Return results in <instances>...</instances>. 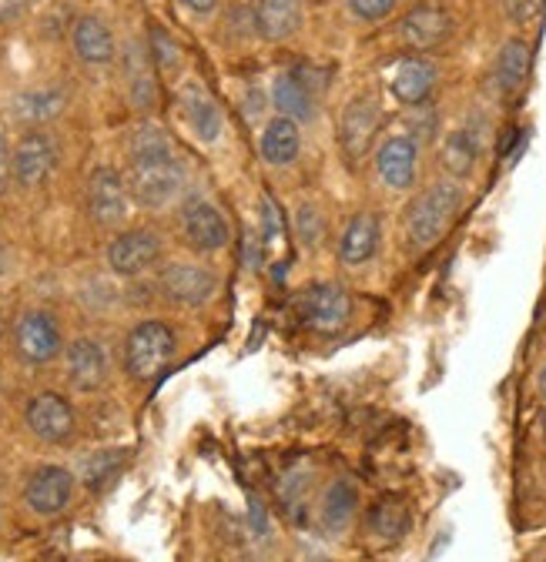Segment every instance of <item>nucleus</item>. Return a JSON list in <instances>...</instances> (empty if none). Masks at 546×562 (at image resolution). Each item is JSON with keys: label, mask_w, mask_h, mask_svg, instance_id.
Segmentation results:
<instances>
[{"label": "nucleus", "mask_w": 546, "mask_h": 562, "mask_svg": "<svg viewBox=\"0 0 546 562\" xmlns=\"http://www.w3.org/2000/svg\"><path fill=\"white\" fill-rule=\"evenodd\" d=\"M459 207H463V188L456 181H439V184L426 188L405 211L409 245L416 251H426L436 241H443L459 215Z\"/></svg>", "instance_id": "nucleus-1"}, {"label": "nucleus", "mask_w": 546, "mask_h": 562, "mask_svg": "<svg viewBox=\"0 0 546 562\" xmlns=\"http://www.w3.org/2000/svg\"><path fill=\"white\" fill-rule=\"evenodd\" d=\"M175 356V331L165 322H142L124 338V369L134 382L158 379Z\"/></svg>", "instance_id": "nucleus-2"}, {"label": "nucleus", "mask_w": 546, "mask_h": 562, "mask_svg": "<svg viewBox=\"0 0 546 562\" xmlns=\"http://www.w3.org/2000/svg\"><path fill=\"white\" fill-rule=\"evenodd\" d=\"M124 184L131 201H138L142 207H165L168 201L178 198L185 184V168L178 165L175 151L155 158H131Z\"/></svg>", "instance_id": "nucleus-3"}, {"label": "nucleus", "mask_w": 546, "mask_h": 562, "mask_svg": "<svg viewBox=\"0 0 546 562\" xmlns=\"http://www.w3.org/2000/svg\"><path fill=\"white\" fill-rule=\"evenodd\" d=\"M296 312L305 328L319 335H335L353 318V299L343 285H335V281H315V285L296 295Z\"/></svg>", "instance_id": "nucleus-4"}, {"label": "nucleus", "mask_w": 546, "mask_h": 562, "mask_svg": "<svg viewBox=\"0 0 546 562\" xmlns=\"http://www.w3.org/2000/svg\"><path fill=\"white\" fill-rule=\"evenodd\" d=\"M14 348L21 362L47 366L60 356V325L44 308H27L14 325Z\"/></svg>", "instance_id": "nucleus-5"}, {"label": "nucleus", "mask_w": 546, "mask_h": 562, "mask_svg": "<svg viewBox=\"0 0 546 562\" xmlns=\"http://www.w3.org/2000/svg\"><path fill=\"white\" fill-rule=\"evenodd\" d=\"M24 422H27V429L47 446H60L75 436V408L57 392L34 395L24 408Z\"/></svg>", "instance_id": "nucleus-6"}, {"label": "nucleus", "mask_w": 546, "mask_h": 562, "mask_svg": "<svg viewBox=\"0 0 546 562\" xmlns=\"http://www.w3.org/2000/svg\"><path fill=\"white\" fill-rule=\"evenodd\" d=\"M158 285L171 305L198 308L204 302H212V295L219 292V274L201 265H168L158 278Z\"/></svg>", "instance_id": "nucleus-7"}, {"label": "nucleus", "mask_w": 546, "mask_h": 562, "mask_svg": "<svg viewBox=\"0 0 546 562\" xmlns=\"http://www.w3.org/2000/svg\"><path fill=\"white\" fill-rule=\"evenodd\" d=\"M75 499V475L64 465H41L24 485V503L37 516H57Z\"/></svg>", "instance_id": "nucleus-8"}, {"label": "nucleus", "mask_w": 546, "mask_h": 562, "mask_svg": "<svg viewBox=\"0 0 546 562\" xmlns=\"http://www.w3.org/2000/svg\"><path fill=\"white\" fill-rule=\"evenodd\" d=\"M379 124H382V111L372 98H356L353 104H346L343 121H338V148H343V155L353 165H359L372 151Z\"/></svg>", "instance_id": "nucleus-9"}, {"label": "nucleus", "mask_w": 546, "mask_h": 562, "mask_svg": "<svg viewBox=\"0 0 546 562\" xmlns=\"http://www.w3.org/2000/svg\"><path fill=\"white\" fill-rule=\"evenodd\" d=\"M127 201H131V194H127V184H124L121 171H114L108 165L91 171V181H88V215H91L94 225H101V228L121 225L124 215H127Z\"/></svg>", "instance_id": "nucleus-10"}, {"label": "nucleus", "mask_w": 546, "mask_h": 562, "mask_svg": "<svg viewBox=\"0 0 546 562\" xmlns=\"http://www.w3.org/2000/svg\"><path fill=\"white\" fill-rule=\"evenodd\" d=\"M54 168H57V140L41 127L27 131L14 148V181L21 188H37L54 175Z\"/></svg>", "instance_id": "nucleus-11"}, {"label": "nucleus", "mask_w": 546, "mask_h": 562, "mask_svg": "<svg viewBox=\"0 0 546 562\" xmlns=\"http://www.w3.org/2000/svg\"><path fill=\"white\" fill-rule=\"evenodd\" d=\"M181 232L188 238V245L194 251H219L229 245V222L222 211L204 201V198H191L181 207Z\"/></svg>", "instance_id": "nucleus-12"}, {"label": "nucleus", "mask_w": 546, "mask_h": 562, "mask_svg": "<svg viewBox=\"0 0 546 562\" xmlns=\"http://www.w3.org/2000/svg\"><path fill=\"white\" fill-rule=\"evenodd\" d=\"M158 258H161V238L152 228L121 232L108 245V265H111V271H118L124 278L148 271Z\"/></svg>", "instance_id": "nucleus-13"}, {"label": "nucleus", "mask_w": 546, "mask_h": 562, "mask_svg": "<svg viewBox=\"0 0 546 562\" xmlns=\"http://www.w3.org/2000/svg\"><path fill=\"white\" fill-rule=\"evenodd\" d=\"M64 369H67V382L78 392H98L108 379V351L94 338H78L67 348Z\"/></svg>", "instance_id": "nucleus-14"}, {"label": "nucleus", "mask_w": 546, "mask_h": 562, "mask_svg": "<svg viewBox=\"0 0 546 562\" xmlns=\"http://www.w3.org/2000/svg\"><path fill=\"white\" fill-rule=\"evenodd\" d=\"M449 31H453L449 14L439 4H416L413 11L402 18V24H399L402 44L413 47V50H433V47H439L449 37Z\"/></svg>", "instance_id": "nucleus-15"}, {"label": "nucleus", "mask_w": 546, "mask_h": 562, "mask_svg": "<svg viewBox=\"0 0 546 562\" xmlns=\"http://www.w3.org/2000/svg\"><path fill=\"white\" fill-rule=\"evenodd\" d=\"M376 168L389 188H395V191L413 188V181H416V140L409 134L389 137L376 155Z\"/></svg>", "instance_id": "nucleus-16"}, {"label": "nucleus", "mask_w": 546, "mask_h": 562, "mask_svg": "<svg viewBox=\"0 0 546 562\" xmlns=\"http://www.w3.org/2000/svg\"><path fill=\"white\" fill-rule=\"evenodd\" d=\"M436 88V64L423 60V57H405L395 64V75H392V94L399 104L409 108H420Z\"/></svg>", "instance_id": "nucleus-17"}, {"label": "nucleus", "mask_w": 546, "mask_h": 562, "mask_svg": "<svg viewBox=\"0 0 546 562\" xmlns=\"http://www.w3.org/2000/svg\"><path fill=\"white\" fill-rule=\"evenodd\" d=\"M305 0H258L255 8V31L265 41H286L302 27Z\"/></svg>", "instance_id": "nucleus-18"}, {"label": "nucleus", "mask_w": 546, "mask_h": 562, "mask_svg": "<svg viewBox=\"0 0 546 562\" xmlns=\"http://www.w3.org/2000/svg\"><path fill=\"white\" fill-rule=\"evenodd\" d=\"M376 251H379V218L372 215V211H359L356 218H349L343 241H338V261L349 265V268H359Z\"/></svg>", "instance_id": "nucleus-19"}, {"label": "nucleus", "mask_w": 546, "mask_h": 562, "mask_svg": "<svg viewBox=\"0 0 546 562\" xmlns=\"http://www.w3.org/2000/svg\"><path fill=\"white\" fill-rule=\"evenodd\" d=\"M178 101H181V111H185L188 124L194 127V134L201 140H215L219 137V131H222V111H219V101L209 94V88H201L198 81H191V85L181 88Z\"/></svg>", "instance_id": "nucleus-20"}, {"label": "nucleus", "mask_w": 546, "mask_h": 562, "mask_svg": "<svg viewBox=\"0 0 546 562\" xmlns=\"http://www.w3.org/2000/svg\"><path fill=\"white\" fill-rule=\"evenodd\" d=\"M71 44H75V54L85 60V64H111L114 60V34L111 27L94 18V14H85L78 18L75 31H71Z\"/></svg>", "instance_id": "nucleus-21"}, {"label": "nucleus", "mask_w": 546, "mask_h": 562, "mask_svg": "<svg viewBox=\"0 0 546 562\" xmlns=\"http://www.w3.org/2000/svg\"><path fill=\"white\" fill-rule=\"evenodd\" d=\"M359 509V488L356 482L349 479H335L328 488H325V496H322V509H319V519L328 532H343L353 516Z\"/></svg>", "instance_id": "nucleus-22"}, {"label": "nucleus", "mask_w": 546, "mask_h": 562, "mask_svg": "<svg viewBox=\"0 0 546 562\" xmlns=\"http://www.w3.org/2000/svg\"><path fill=\"white\" fill-rule=\"evenodd\" d=\"M299 148H302L299 124L289 117L268 121V127L261 131V158L268 165H292L299 158Z\"/></svg>", "instance_id": "nucleus-23"}, {"label": "nucleus", "mask_w": 546, "mask_h": 562, "mask_svg": "<svg viewBox=\"0 0 546 562\" xmlns=\"http://www.w3.org/2000/svg\"><path fill=\"white\" fill-rule=\"evenodd\" d=\"M526 70H530V47L526 41L513 37L500 47V57H497V67H493V78H497V88L500 94H516L526 81Z\"/></svg>", "instance_id": "nucleus-24"}, {"label": "nucleus", "mask_w": 546, "mask_h": 562, "mask_svg": "<svg viewBox=\"0 0 546 562\" xmlns=\"http://www.w3.org/2000/svg\"><path fill=\"white\" fill-rule=\"evenodd\" d=\"M271 104L289 121H309L315 114V94L296 75H282L276 81V88H271Z\"/></svg>", "instance_id": "nucleus-25"}, {"label": "nucleus", "mask_w": 546, "mask_h": 562, "mask_svg": "<svg viewBox=\"0 0 546 562\" xmlns=\"http://www.w3.org/2000/svg\"><path fill=\"white\" fill-rule=\"evenodd\" d=\"M476 158H480V137H476L469 127H459L446 137L443 145V168L453 178H466L476 168Z\"/></svg>", "instance_id": "nucleus-26"}, {"label": "nucleus", "mask_w": 546, "mask_h": 562, "mask_svg": "<svg viewBox=\"0 0 546 562\" xmlns=\"http://www.w3.org/2000/svg\"><path fill=\"white\" fill-rule=\"evenodd\" d=\"M67 104V94L60 88H44V91H24L14 101V114L27 124H44L54 121Z\"/></svg>", "instance_id": "nucleus-27"}, {"label": "nucleus", "mask_w": 546, "mask_h": 562, "mask_svg": "<svg viewBox=\"0 0 546 562\" xmlns=\"http://www.w3.org/2000/svg\"><path fill=\"white\" fill-rule=\"evenodd\" d=\"M124 465V452L121 449H101V452H91L85 462H81V482L91 488V492H101Z\"/></svg>", "instance_id": "nucleus-28"}, {"label": "nucleus", "mask_w": 546, "mask_h": 562, "mask_svg": "<svg viewBox=\"0 0 546 562\" xmlns=\"http://www.w3.org/2000/svg\"><path fill=\"white\" fill-rule=\"evenodd\" d=\"M369 529H372L379 539H386V542L399 539V536L409 529V513H405V506H402L399 499H382V503H376L372 513H369Z\"/></svg>", "instance_id": "nucleus-29"}, {"label": "nucleus", "mask_w": 546, "mask_h": 562, "mask_svg": "<svg viewBox=\"0 0 546 562\" xmlns=\"http://www.w3.org/2000/svg\"><path fill=\"white\" fill-rule=\"evenodd\" d=\"M296 238L302 248H319L322 238H325V215H322V207L315 201H305L299 204L296 211Z\"/></svg>", "instance_id": "nucleus-30"}, {"label": "nucleus", "mask_w": 546, "mask_h": 562, "mask_svg": "<svg viewBox=\"0 0 546 562\" xmlns=\"http://www.w3.org/2000/svg\"><path fill=\"white\" fill-rule=\"evenodd\" d=\"M155 155H171V140L158 124H142L131 134V158H155Z\"/></svg>", "instance_id": "nucleus-31"}, {"label": "nucleus", "mask_w": 546, "mask_h": 562, "mask_svg": "<svg viewBox=\"0 0 546 562\" xmlns=\"http://www.w3.org/2000/svg\"><path fill=\"white\" fill-rule=\"evenodd\" d=\"M152 64L158 70H165V75H175V70H181V50L171 41V34H165L161 27H152Z\"/></svg>", "instance_id": "nucleus-32"}, {"label": "nucleus", "mask_w": 546, "mask_h": 562, "mask_svg": "<svg viewBox=\"0 0 546 562\" xmlns=\"http://www.w3.org/2000/svg\"><path fill=\"white\" fill-rule=\"evenodd\" d=\"M395 4H399V0H349L353 14H356L359 21H369V24H376V21L389 18Z\"/></svg>", "instance_id": "nucleus-33"}, {"label": "nucleus", "mask_w": 546, "mask_h": 562, "mask_svg": "<svg viewBox=\"0 0 546 562\" xmlns=\"http://www.w3.org/2000/svg\"><path fill=\"white\" fill-rule=\"evenodd\" d=\"M11 181H14V145L8 131L0 127V194L11 188Z\"/></svg>", "instance_id": "nucleus-34"}, {"label": "nucleus", "mask_w": 546, "mask_h": 562, "mask_svg": "<svg viewBox=\"0 0 546 562\" xmlns=\"http://www.w3.org/2000/svg\"><path fill=\"white\" fill-rule=\"evenodd\" d=\"M503 11L513 24H530L539 11V0H503Z\"/></svg>", "instance_id": "nucleus-35"}, {"label": "nucleus", "mask_w": 546, "mask_h": 562, "mask_svg": "<svg viewBox=\"0 0 546 562\" xmlns=\"http://www.w3.org/2000/svg\"><path fill=\"white\" fill-rule=\"evenodd\" d=\"M27 14V0H0V24H14Z\"/></svg>", "instance_id": "nucleus-36"}, {"label": "nucleus", "mask_w": 546, "mask_h": 562, "mask_svg": "<svg viewBox=\"0 0 546 562\" xmlns=\"http://www.w3.org/2000/svg\"><path fill=\"white\" fill-rule=\"evenodd\" d=\"M261 215H265V241H276V235H279V228H282V218H279L276 204L265 201V204H261Z\"/></svg>", "instance_id": "nucleus-37"}, {"label": "nucleus", "mask_w": 546, "mask_h": 562, "mask_svg": "<svg viewBox=\"0 0 546 562\" xmlns=\"http://www.w3.org/2000/svg\"><path fill=\"white\" fill-rule=\"evenodd\" d=\"M181 4L191 8V11H198V14H209V11H215L219 0H181Z\"/></svg>", "instance_id": "nucleus-38"}, {"label": "nucleus", "mask_w": 546, "mask_h": 562, "mask_svg": "<svg viewBox=\"0 0 546 562\" xmlns=\"http://www.w3.org/2000/svg\"><path fill=\"white\" fill-rule=\"evenodd\" d=\"M539 395L546 398V366H543V372H539Z\"/></svg>", "instance_id": "nucleus-39"}, {"label": "nucleus", "mask_w": 546, "mask_h": 562, "mask_svg": "<svg viewBox=\"0 0 546 562\" xmlns=\"http://www.w3.org/2000/svg\"><path fill=\"white\" fill-rule=\"evenodd\" d=\"M539 422H543V436H546V408H543V418Z\"/></svg>", "instance_id": "nucleus-40"}, {"label": "nucleus", "mask_w": 546, "mask_h": 562, "mask_svg": "<svg viewBox=\"0 0 546 562\" xmlns=\"http://www.w3.org/2000/svg\"><path fill=\"white\" fill-rule=\"evenodd\" d=\"M0 328H4V315H0Z\"/></svg>", "instance_id": "nucleus-41"}]
</instances>
